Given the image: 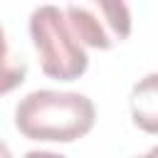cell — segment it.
Segmentation results:
<instances>
[{
  "mask_svg": "<svg viewBox=\"0 0 158 158\" xmlns=\"http://www.w3.org/2000/svg\"><path fill=\"white\" fill-rule=\"evenodd\" d=\"M94 101L79 91L37 89L15 106V128L30 141L72 143L94 128Z\"/></svg>",
  "mask_w": 158,
  "mask_h": 158,
  "instance_id": "6da1fadb",
  "label": "cell"
},
{
  "mask_svg": "<svg viewBox=\"0 0 158 158\" xmlns=\"http://www.w3.org/2000/svg\"><path fill=\"white\" fill-rule=\"evenodd\" d=\"M62 12H64L69 30L74 32V37H77V42L81 47H94V49H111L114 47L116 40L111 37L106 22L99 20V15L91 7H86V5H67Z\"/></svg>",
  "mask_w": 158,
  "mask_h": 158,
  "instance_id": "3957f363",
  "label": "cell"
},
{
  "mask_svg": "<svg viewBox=\"0 0 158 158\" xmlns=\"http://www.w3.org/2000/svg\"><path fill=\"white\" fill-rule=\"evenodd\" d=\"M0 158H12V151L7 148L5 141H0Z\"/></svg>",
  "mask_w": 158,
  "mask_h": 158,
  "instance_id": "52a82bcc",
  "label": "cell"
},
{
  "mask_svg": "<svg viewBox=\"0 0 158 158\" xmlns=\"http://www.w3.org/2000/svg\"><path fill=\"white\" fill-rule=\"evenodd\" d=\"M136 158H158V148H151L148 153H143V156H136Z\"/></svg>",
  "mask_w": 158,
  "mask_h": 158,
  "instance_id": "ba28073f",
  "label": "cell"
},
{
  "mask_svg": "<svg viewBox=\"0 0 158 158\" xmlns=\"http://www.w3.org/2000/svg\"><path fill=\"white\" fill-rule=\"evenodd\" d=\"M30 37L40 57V67L47 77L59 81L79 79L86 67L89 57L84 47L77 42L74 32L67 25L62 7L57 5H40L30 15Z\"/></svg>",
  "mask_w": 158,
  "mask_h": 158,
  "instance_id": "7a4b0ae2",
  "label": "cell"
},
{
  "mask_svg": "<svg viewBox=\"0 0 158 158\" xmlns=\"http://www.w3.org/2000/svg\"><path fill=\"white\" fill-rule=\"evenodd\" d=\"M25 77H27V64L10 54L7 37H5V30L0 25V96L17 89L25 81Z\"/></svg>",
  "mask_w": 158,
  "mask_h": 158,
  "instance_id": "5b68a950",
  "label": "cell"
},
{
  "mask_svg": "<svg viewBox=\"0 0 158 158\" xmlns=\"http://www.w3.org/2000/svg\"><path fill=\"white\" fill-rule=\"evenodd\" d=\"M131 116L146 133L158 131V74L151 72L131 91Z\"/></svg>",
  "mask_w": 158,
  "mask_h": 158,
  "instance_id": "277c9868",
  "label": "cell"
},
{
  "mask_svg": "<svg viewBox=\"0 0 158 158\" xmlns=\"http://www.w3.org/2000/svg\"><path fill=\"white\" fill-rule=\"evenodd\" d=\"M22 158H67V156L54 153V151H27Z\"/></svg>",
  "mask_w": 158,
  "mask_h": 158,
  "instance_id": "8992f818",
  "label": "cell"
}]
</instances>
